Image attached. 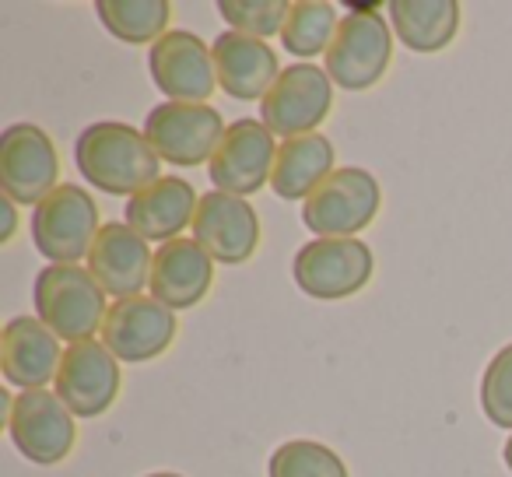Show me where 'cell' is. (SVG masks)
Masks as SVG:
<instances>
[{
    "label": "cell",
    "instance_id": "8fae6325",
    "mask_svg": "<svg viewBox=\"0 0 512 477\" xmlns=\"http://www.w3.org/2000/svg\"><path fill=\"white\" fill-rule=\"evenodd\" d=\"M151 78H155L158 92L169 102H190V106H204L218 88V67H214L211 46L200 36L183 29H172L151 46L148 53Z\"/></svg>",
    "mask_w": 512,
    "mask_h": 477
},
{
    "label": "cell",
    "instance_id": "7c38bea8",
    "mask_svg": "<svg viewBox=\"0 0 512 477\" xmlns=\"http://www.w3.org/2000/svg\"><path fill=\"white\" fill-rule=\"evenodd\" d=\"M274 162H278L274 134L264 127V120H249L246 116V120L228 123L207 172H211V183L221 193L249 197V193L264 190L271 183Z\"/></svg>",
    "mask_w": 512,
    "mask_h": 477
},
{
    "label": "cell",
    "instance_id": "5bb4252c",
    "mask_svg": "<svg viewBox=\"0 0 512 477\" xmlns=\"http://www.w3.org/2000/svg\"><path fill=\"white\" fill-rule=\"evenodd\" d=\"M176 313L151 295H134L109 306L102 323V344L120 362H151L165 355L176 341Z\"/></svg>",
    "mask_w": 512,
    "mask_h": 477
},
{
    "label": "cell",
    "instance_id": "603a6c76",
    "mask_svg": "<svg viewBox=\"0 0 512 477\" xmlns=\"http://www.w3.org/2000/svg\"><path fill=\"white\" fill-rule=\"evenodd\" d=\"M95 15L120 43L155 46L169 32L172 4L169 0H99Z\"/></svg>",
    "mask_w": 512,
    "mask_h": 477
},
{
    "label": "cell",
    "instance_id": "484cf974",
    "mask_svg": "<svg viewBox=\"0 0 512 477\" xmlns=\"http://www.w3.org/2000/svg\"><path fill=\"white\" fill-rule=\"evenodd\" d=\"M288 0H221L218 11L232 32H242V36L253 39H267L278 36L288 22Z\"/></svg>",
    "mask_w": 512,
    "mask_h": 477
},
{
    "label": "cell",
    "instance_id": "7402d4cb",
    "mask_svg": "<svg viewBox=\"0 0 512 477\" xmlns=\"http://www.w3.org/2000/svg\"><path fill=\"white\" fill-rule=\"evenodd\" d=\"M393 32L414 53H439L460 32V4L456 0H393Z\"/></svg>",
    "mask_w": 512,
    "mask_h": 477
},
{
    "label": "cell",
    "instance_id": "30bf717a",
    "mask_svg": "<svg viewBox=\"0 0 512 477\" xmlns=\"http://www.w3.org/2000/svg\"><path fill=\"white\" fill-rule=\"evenodd\" d=\"M8 432L18 453L39 467H57L74 449V414L50 390H22L8 411Z\"/></svg>",
    "mask_w": 512,
    "mask_h": 477
},
{
    "label": "cell",
    "instance_id": "2e32d148",
    "mask_svg": "<svg viewBox=\"0 0 512 477\" xmlns=\"http://www.w3.org/2000/svg\"><path fill=\"white\" fill-rule=\"evenodd\" d=\"M151 267H155V253L148 250V239H141L127 221L102 225L88 253V271L102 285V292L113 295L116 302L134 299L144 288H151Z\"/></svg>",
    "mask_w": 512,
    "mask_h": 477
},
{
    "label": "cell",
    "instance_id": "ffe728a7",
    "mask_svg": "<svg viewBox=\"0 0 512 477\" xmlns=\"http://www.w3.org/2000/svg\"><path fill=\"white\" fill-rule=\"evenodd\" d=\"M200 197L193 193V186L179 176H162L158 183H151L148 190L134 193L127 200V225L134 228L141 239L148 243H172L179 239L186 225H193Z\"/></svg>",
    "mask_w": 512,
    "mask_h": 477
},
{
    "label": "cell",
    "instance_id": "ac0fdd59",
    "mask_svg": "<svg viewBox=\"0 0 512 477\" xmlns=\"http://www.w3.org/2000/svg\"><path fill=\"white\" fill-rule=\"evenodd\" d=\"M211 53L218 67V88L239 102H264L281 74L274 46L242 32H221L211 43Z\"/></svg>",
    "mask_w": 512,
    "mask_h": 477
},
{
    "label": "cell",
    "instance_id": "f1b7e54d",
    "mask_svg": "<svg viewBox=\"0 0 512 477\" xmlns=\"http://www.w3.org/2000/svg\"><path fill=\"white\" fill-rule=\"evenodd\" d=\"M502 460H505V467L512 470V435L505 439V449H502Z\"/></svg>",
    "mask_w": 512,
    "mask_h": 477
},
{
    "label": "cell",
    "instance_id": "f546056e",
    "mask_svg": "<svg viewBox=\"0 0 512 477\" xmlns=\"http://www.w3.org/2000/svg\"><path fill=\"white\" fill-rule=\"evenodd\" d=\"M148 477H179V474H148Z\"/></svg>",
    "mask_w": 512,
    "mask_h": 477
},
{
    "label": "cell",
    "instance_id": "52a82bcc",
    "mask_svg": "<svg viewBox=\"0 0 512 477\" xmlns=\"http://www.w3.org/2000/svg\"><path fill=\"white\" fill-rule=\"evenodd\" d=\"M376 260L362 239H313L295 253V285L320 302L358 295L372 281Z\"/></svg>",
    "mask_w": 512,
    "mask_h": 477
},
{
    "label": "cell",
    "instance_id": "9c48e42d",
    "mask_svg": "<svg viewBox=\"0 0 512 477\" xmlns=\"http://www.w3.org/2000/svg\"><path fill=\"white\" fill-rule=\"evenodd\" d=\"M60 179V158L50 134L36 123H15L0 137V190L15 204H43Z\"/></svg>",
    "mask_w": 512,
    "mask_h": 477
},
{
    "label": "cell",
    "instance_id": "cb8c5ba5",
    "mask_svg": "<svg viewBox=\"0 0 512 477\" xmlns=\"http://www.w3.org/2000/svg\"><path fill=\"white\" fill-rule=\"evenodd\" d=\"M337 11L327 0H295L288 8V22L281 29V46L292 57H302L309 64L313 57L330 50L337 36Z\"/></svg>",
    "mask_w": 512,
    "mask_h": 477
},
{
    "label": "cell",
    "instance_id": "277c9868",
    "mask_svg": "<svg viewBox=\"0 0 512 477\" xmlns=\"http://www.w3.org/2000/svg\"><path fill=\"white\" fill-rule=\"evenodd\" d=\"M99 232V204L85 186L60 183L32 211V239L50 264H78L81 257L92 253Z\"/></svg>",
    "mask_w": 512,
    "mask_h": 477
},
{
    "label": "cell",
    "instance_id": "e0dca14e",
    "mask_svg": "<svg viewBox=\"0 0 512 477\" xmlns=\"http://www.w3.org/2000/svg\"><path fill=\"white\" fill-rule=\"evenodd\" d=\"M64 351L60 337L39 316H15L0 334V372L11 386L43 390L57 379Z\"/></svg>",
    "mask_w": 512,
    "mask_h": 477
},
{
    "label": "cell",
    "instance_id": "4fadbf2b",
    "mask_svg": "<svg viewBox=\"0 0 512 477\" xmlns=\"http://www.w3.org/2000/svg\"><path fill=\"white\" fill-rule=\"evenodd\" d=\"M57 397L78 418H99L120 397V358L102 341L67 344L57 372Z\"/></svg>",
    "mask_w": 512,
    "mask_h": 477
},
{
    "label": "cell",
    "instance_id": "d4e9b609",
    "mask_svg": "<svg viewBox=\"0 0 512 477\" xmlns=\"http://www.w3.org/2000/svg\"><path fill=\"white\" fill-rule=\"evenodd\" d=\"M271 477H348L344 460L330 446L313 439H292L281 442L267 460Z\"/></svg>",
    "mask_w": 512,
    "mask_h": 477
},
{
    "label": "cell",
    "instance_id": "3957f363",
    "mask_svg": "<svg viewBox=\"0 0 512 477\" xmlns=\"http://www.w3.org/2000/svg\"><path fill=\"white\" fill-rule=\"evenodd\" d=\"M379 183L372 172L358 165L330 172L302 204V225L316 232V239H358V232L379 214Z\"/></svg>",
    "mask_w": 512,
    "mask_h": 477
},
{
    "label": "cell",
    "instance_id": "d6986e66",
    "mask_svg": "<svg viewBox=\"0 0 512 477\" xmlns=\"http://www.w3.org/2000/svg\"><path fill=\"white\" fill-rule=\"evenodd\" d=\"M211 285L214 260L197 239H172L158 246L155 267H151V299L176 313V309H193L197 302H204Z\"/></svg>",
    "mask_w": 512,
    "mask_h": 477
},
{
    "label": "cell",
    "instance_id": "4316f807",
    "mask_svg": "<svg viewBox=\"0 0 512 477\" xmlns=\"http://www.w3.org/2000/svg\"><path fill=\"white\" fill-rule=\"evenodd\" d=\"M481 407L491 425L512 432V344H505L488 362L481 379Z\"/></svg>",
    "mask_w": 512,
    "mask_h": 477
},
{
    "label": "cell",
    "instance_id": "6da1fadb",
    "mask_svg": "<svg viewBox=\"0 0 512 477\" xmlns=\"http://www.w3.org/2000/svg\"><path fill=\"white\" fill-rule=\"evenodd\" d=\"M74 158L85 183L113 197H134L162 179V158L155 155L144 130L130 123L106 120L85 127L74 141Z\"/></svg>",
    "mask_w": 512,
    "mask_h": 477
},
{
    "label": "cell",
    "instance_id": "8992f818",
    "mask_svg": "<svg viewBox=\"0 0 512 477\" xmlns=\"http://www.w3.org/2000/svg\"><path fill=\"white\" fill-rule=\"evenodd\" d=\"M334 106V81L316 64H292L281 67L278 81L260 102V120L274 137H306L316 134Z\"/></svg>",
    "mask_w": 512,
    "mask_h": 477
},
{
    "label": "cell",
    "instance_id": "83f0119b",
    "mask_svg": "<svg viewBox=\"0 0 512 477\" xmlns=\"http://www.w3.org/2000/svg\"><path fill=\"white\" fill-rule=\"evenodd\" d=\"M0 214H4V232H0V243H8L11 235H15V225H18L15 200H11V197H4V200H0Z\"/></svg>",
    "mask_w": 512,
    "mask_h": 477
},
{
    "label": "cell",
    "instance_id": "7a4b0ae2",
    "mask_svg": "<svg viewBox=\"0 0 512 477\" xmlns=\"http://www.w3.org/2000/svg\"><path fill=\"white\" fill-rule=\"evenodd\" d=\"M36 316L67 344L95 341L106 323V292L92 278V271L78 264H50L39 271L32 288Z\"/></svg>",
    "mask_w": 512,
    "mask_h": 477
},
{
    "label": "cell",
    "instance_id": "9a60e30c",
    "mask_svg": "<svg viewBox=\"0 0 512 477\" xmlns=\"http://www.w3.org/2000/svg\"><path fill=\"white\" fill-rule=\"evenodd\" d=\"M193 239L218 264H246L260 246V218L246 204V197L211 190L200 197L193 214Z\"/></svg>",
    "mask_w": 512,
    "mask_h": 477
},
{
    "label": "cell",
    "instance_id": "44dd1931",
    "mask_svg": "<svg viewBox=\"0 0 512 477\" xmlns=\"http://www.w3.org/2000/svg\"><path fill=\"white\" fill-rule=\"evenodd\" d=\"M337 155L330 137L323 134H306V137H292L278 148V162H274V176H271V190L281 200H302L323 183L334 169Z\"/></svg>",
    "mask_w": 512,
    "mask_h": 477
},
{
    "label": "cell",
    "instance_id": "5b68a950",
    "mask_svg": "<svg viewBox=\"0 0 512 477\" xmlns=\"http://www.w3.org/2000/svg\"><path fill=\"white\" fill-rule=\"evenodd\" d=\"M393 60V36L390 22L376 11H355L344 15L337 25V36L327 50V74L344 92H365L379 85L390 71Z\"/></svg>",
    "mask_w": 512,
    "mask_h": 477
},
{
    "label": "cell",
    "instance_id": "ba28073f",
    "mask_svg": "<svg viewBox=\"0 0 512 477\" xmlns=\"http://www.w3.org/2000/svg\"><path fill=\"white\" fill-rule=\"evenodd\" d=\"M225 120L214 106H190V102H162L148 113L144 137L151 141L155 155L169 165H211L221 137H225Z\"/></svg>",
    "mask_w": 512,
    "mask_h": 477
}]
</instances>
